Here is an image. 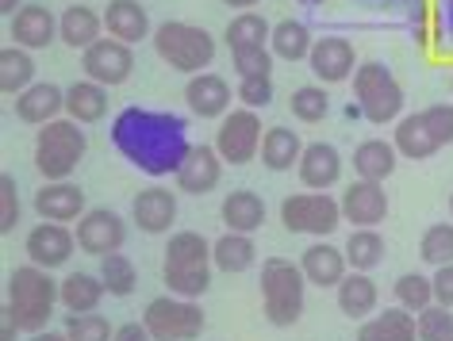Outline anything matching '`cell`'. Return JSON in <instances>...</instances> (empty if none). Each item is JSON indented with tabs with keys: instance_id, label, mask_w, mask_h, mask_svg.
<instances>
[{
	"instance_id": "7dc6e473",
	"label": "cell",
	"mask_w": 453,
	"mask_h": 341,
	"mask_svg": "<svg viewBox=\"0 0 453 341\" xmlns=\"http://www.w3.org/2000/svg\"><path fill=\"white\" fill-rule=\"evenodd\" d=\"M19 226V188L12 173H0V234H12Z\"/></svg>"
},
{
	"instance_id": "8d00e7d4",
	"label": "cell",
	"mask_w": 453,
	"mask_h": 341,
	"mask_svg": "<svg viewBox=\"0 0 453 341\" xmlns=\"http://www.w3.org/2000/svg\"><path fill=\"white\" fill-rule=\"evenodd\" d=\"M269 35H273V27H269V19L265 16H257V12H239L226 24L223 31V39H226V47L234 50H257V47H265Z\"/></svg>"
},
{
	"instance_id": "816d5d0a",
	"label": "cell",
	"mask_w": 453,
	"mask_h": 341,
	"mask_svg": "<svg viewBox=\"0 0 453 341\" xmlns=\"http://www.w3.org/2000/svg\"><path fill=\"white\" fill-rule=\"evenodd\" d=\"M19 334H24V330H19V322H16V318L0 311V341H16Z\"/></svg>"
},
{
	"instance_id": "ab89813d",
	"label": "cell",
	"mask_w": 453,
	"mask_h": 341,
	"mask_svg": "<svg viewBox=\"0 0 453 341\" xmlns=\"http://www.w3.org/2000/svg\"><path fill=\"white\" fill-rule=\"evenodd\" d=\"M392 295H395V307L418 314L434 303V280H430L426 272H403V277L392 284Z\"/></svg>"
},
{
	"instance_id": "603a6c76",
	"label": "cell",
	"mask_w": 453,
	"mask_h": 341,
	"mask_svg": "<svg viewBox=\"0 0 453 341\" xmlns=\"http://www.w3.org/2000/svg\"><path fill=\"white\" fill-rule=\"evenodd\" d=\"M185 108L196 119H223L226 108H231V85H226V77L211 73V70L188 77V85H185Z\"/></svg>"
},
{
	"instance_id": "d590c367",
	"label": "cell",
	"mask_w": 453,
	"mask_h": 341,
	"mask_svg": "<svg viewBox=\"0 0 453 341\" xmlns=\"http://www.w3.org/2000/svg\"><path fill=\"white\" fill-rule=\"evenodd\" d=\"M346 261L354 272H372L384 261V234L377 226H357L354 234H346Z\"/></svg>"
},
{
	"instance_id": "f5cc1de1",
	"label": "cell",
	"mask_w": 453,
	"mask_h": 341,
	"mask_svg": "<svg viewBox=\"0 0 453 341\" xmlns=\"http://www.w3.org/2000/svg\"><path fill=\"white\" fill-rule=\"evenodd\" d=\"M226 8H234V12H254V4H262V0H223Z\"/></svg>"
},
{
	"instance_id": "f1b7e54d",
	"label": "cell",
	"mask_w": 453,
	"mask_h": 341,
	"mask_svg": "<svg viewBox=\"0 0 453 341\" xmlns=\"http://www.w3.org/2000/svg\"><path fill=\"white\" fill-rule=\"evenodd\" d=\"M395 162H400V150H395V142H384V139L357 142L354 157H349L357 180H377V185H384V180L395 173Z\"/></svg>"
},
{
	"instance_id": "83f0119b",
	"label": "cell",
	"mask_w": 453,
	"mask_h": 341,
	"mask_svg": "<svg viewBox=\"0 0 453 341\" xmlns=\"http://www.w3.org/2000/svg\"><path fill=\"white\" fill-rule=\"evenodd\" d=\"M357 341H418V322L403 307H388L357 322Z\"/></svg>"
},
{
	"instance_id": "bcb514c9",
	"label": "cell",
	"mask_w": 453,
	"mask_h": 341,
	"mask_svg": "<svg viewBox=\"0 0 453 341\" xmlns=\"http://www.w3.org/2000/svg\"><path fill=\"white\" fill-rule=\"evenodd\" d=\"M231 62H234V73H239V81H246V77H273V50H265V47H257V50H234Z\"/></svg>"
},
{
	"instance_id": "d6986e66",
	"label": "cell",
	"mask_w": 453,
	"mask_h": 341,
	"mask_svg": "<svg viewBox=\"0 0 453 341\" xmlns=\"http://www.w3.org/2000/svg\"><path fill=\"white\" fill-rule=\"evenodd\" d=\"M12 116L19 123H31V127H47V123L65 116V88H58L54 81H35L16 96Z\"/></svg>"
},
{
	"instance_id": "f907efd6",
	"label": "cell",
	"mask_w": 453,
	"mask_h": 341,
	"mask_svg": "<svg viewBox=\"0 0 453 341\" xmlns=\"http://www.w3.org/2000/svg\"><path fill=\"white\" fill-rule=\"evenodd\" d=\"M111 341H154L150 330H146V322H123L116 326V337Z\"/></svg>"
},
{
	"instance_id": "d4e9b609",
	"label": "cell",
	"mask_w": 453,
	"mask_h": 341,
	"mask_svg": "<svg viewBox=\"0 0 453 341\" xmlns=\"http://www.w3.org/2000/svg\"><path fill=\"white\" fill-rule=\"evenodd\" d=\"M104 35H108L104 31V12H96V8H88V4H70L58 16V39L65 42V47L81 50V54Z\"/></svg>"
},
{
	"instance_id": "60d3db41",
	"label": "cell",
	"mask_w": 453,
	"mask_h": 341,
	"mask_svg": "<svg viewBox=\"0 0 453 341\" xmlns=\"http://www.w3.org/2000/svg\"><path fill=\"white\" fill-rule=\"evenodd\" d=\"M100 280H104L108 295L123 299V295H134V288H139V269H134L131 257L108 254V257H100Z\"/></svg>"
},
{
	"instance_id": "8fae6325",
	"label": "cell",
	"mask_w": 453,
	"mask_h": 341,
	"mask_svg": "<svg viewBox=\"0 0 453 341\" xmlns=\"http://www.w3.org/2000/svg\"><path fill=\"white\" fill-rule=\"evenodd\" d=\"M73 231H77V249L88 254V257L119 254L123 242H127V223H123V215H116L111 208L85 211L81 223H77Z\"/></svg>"
},
{
	"instance_id": "d6a6232c",
	"label": "cell",
	"mask_w": 453,
	"mask_h": 341,
	"mask_svg": "<svg viewBox=\"0 0 453 341\" xmlns=\"http://www.w3.org/2000/svg\"><path fill=\"white\" fill-rule=\"evenodd\" d=\"M211 261H215V269L219 272H246L257 261V246H254V238L250 234H234V231H226L219 234L211 242Z\"/></svg>"
},
{
	"instance_id": "74e56055",
	"label": "cell",
	"mask_w": 453,
	"mask_h": 341,
	"mask_svg": "<svg viewBox=\"0 0 453 341\" xmlns=\"http://www.w3.org/2000/svg\"><path fill=\"white\" fill-rule=\"evenodd\" d=\"M165 265H215V261H211V242L203 234H196V231L169 234Z\"/></svg>"
},
{
	"instance_id": "e575fe53",
	"label": "cell",
	"mask_w": 453,
	"mask_h": 341,
	"mask_svg": "<svg viewBox=\"0 0 453 341\" xmlns=\"http://www.w3.org/2000/svg\"><path fill=\"white\" fill-rule=\"evenodd\" d=\"M311 47H315V39L303 19H280L273 27V35H269V50L280 62H308Z\"/></svg>"
},
{
	"instance_id": "2e32d148",
	"label": "cell",
	"mask_w": 453,
	"mask_h": 341,
	"mask_svg": "<svg viewBox=\"0 0 453 341\" xmlns=\"http://www.w3.org/2000/svg\"><path fill=\"white\" fill-rule=\"evenodd\" d=\"M85 188L81 185H73V180H47L39 192H35V200H31V208L39 211V219H47V223H81V215L88 211L85 208Z\"/></svg>"
},
{
	"instance_id": "ba28073f",
	"label": "cell",
	"mask_w": 453,
	"mask_h": 341,
	"mask_svg": "<svg viewBox=\"0 0 453 341\" xmlns=\"http://www.w3.org/2000/svg\"><path fill=\"white\" fill-rule=\"evenodd\" d=\"M142 322L154 341H196L203 334V307L185 295H157L146 303Z\"/></svg>"
},
{
	"instance_id": "91938a15",
	"label": "cell",
	"mask_w": 453,
	"mask_h": 341,
	"mask_svg": "<svg viewBox=\"0 0 453 341\" xmlns=\"http://www.w3.org/2000/svg\"><path fill=\"white\" fill-rule=\"evenodd\" d=\"M449 341H453V334H449Z\"/></svg>"
},
{
	"instance_id": "db71d44e",
	"label": "cell",
	"mask_w": 453,
	"mask_h": 341,
	"mask_svg": "<svg viewBox=\"0 0 453 341\" xmlns=\"http://www.w3.org/2000/svg\"><path fill=\"white\" fill-rule=\"evenodd\" d=\"M19 8H24L19 0H0V16H4V19H12V16L19 12Z\"/></svg>"
},
{
	"instance_id": "5b68a950",
	"label": "cell",
	"mask_w": 453,
	"mask_h": 341,
	"mask_svg": "<svg viewBox=\"0 0 453 341\" xmlns=\"http://www.w3.org/2000/svg\"><path fill=\"white\" fill-rule=\"evenodd\" d=\"M85 154H88L85 127L73 123L70 116L47 123L35 134V169L47 180H70L77 173V165L85 162Z\"/></svg>"
},
{
	"instance_id": "277c9868",
	"label": "cell",
	"mask_w": 453,
	"mask_h": 341,
	"mask_svg": "<svg viewBox=\"0 0 453 341\" xmlns=\"http://www.w3.org/2000/svg\"><path fill=\"white\" fill-rule=\"evenodd\" d=\"M154 54L162 58L169 70L177 73H208V65L215 62V35L203 31L196 24H185V19H165V24L154 27Z\"/></svg>"
},
{
	"instance_id": "ffe728a7",
	"label": "cell",
	"mask_w": 453,
	"mask_h": 341,
	"mask_svg": "<svg viewBox=\"0 0 453 341\" xmlns=\"http://www.w3.org/2000/svg\"><path fill=\"white\" fill-rule=\"evenodd\" d=\"M8 31H12L16 47H24V50H47L50 42L58 39V16H54L47 4H24L12 19H8Z\"/></svg>"
},
{
	"instance_id": "f35d334b",
	"label": "cell",
	"mask_w": 453,
	"mask_h": 341,
	"mask_svg": "<svg viewBox=\"0 0 453 341\" xmlns=\"http://www.w3.org/2000/svg\"><path fill=\"white\" fill-rule=\"evenodd\" d=\"M211 269L215 265H162V280L173 295H185V299H200L211 284Z\"/></svg>"
},
{
	"instance_id": "6da1fadb",
	"label": "cell",
	"mask_w": 453,
	"mask_h": 341,
	"mask_svg": "<svg viewBox=\"0 0 453 341\" xmlns=\"http://www.w3.org/2000/svg\"><path fill=\"white\" fill-rule=\"evenodd\" d=\"M111 146L134 169H142L146 177L177 173V165L192 150L185 119L169 116V111H150V108H123L111 119Z\"/></svg>"
},
{
	"instance_id": "6f0895ef",
	"label": "cell",
	"mask_w": 453,
	"mask_h": 341,
	"mask_svg": "<svg viewBox=\"0 0 453 341\" xmlns=\"http://www.w3.org/2000/svg\"><path fill=\"white\" fill-rule=\"evenodd\" d=\"M449 219H453V192H449Z\"/></svg>"
},
{
	"instance_id": "680465c9",
	"label": "cell",
	"mask_w": 453,
	"mask_h": 341,
	"mask_svg": "<svg viewBox=\"0 0 453 341\" xmlns=\"http://www.w3.org/2000/svg\"><path fill=\"white\" fill-rule=\"evenodd\" d=\"M449 93H453V73H449Z\"/></svg>"
},
{
	"instance_id": "c3c4849f",
	"label": "cell",
	"mask_w": 453,
	"mask_h": 341,
	"mask_svg": "<svg viewBox=\"0 0 453 341\" xmlns=\"http://www.w3.org/2000/svg\"><path fill=\"white\" fill-rule=\"evenodd\" d=\"M239 104L242 108H269L273 104V77H246V81H239Z\"/></svg>"
},
{
	"instance_id": "52a82bcc",
	"label": "cell",
	"mask_w": 453,
	"mask_h": 341,
	"mask_svg": "<svg viewBox=\"0 0 453 341\" xmlns=\"http://www.w3.org/2000/svg\"><path fill=\"white\" fill-rule=\"evenodd\" d=\"M354 88V104L369 123H400L403 119V85L395 81V73L384 62L369 58L357 65V73L349 77Z\"/></svg>"
},
{
	"instance_id": "681fc988",
	"label": "cell",
	"mask_w": 453,
	"mask_h": 341,
	"mask_svg": "<svg viewBox=\"0 0 453 341\" xmlns=\"http://www.w3.org/2000/svg\"><path fill=\"white\" fill-rule=\"evenodd\" d=\"M430 280H434V303L453 307V265L434 269V272H430Z\"/></svg>"
},
{
	"instance_id": "3957f363",
	"label": "cell",
	"mask_w": 453,
	"mask_h": 341,
	"mask_svg": "<svg viewBox=\"0 0 453 341\" xmlns=\"http://www.w3.org/2000/svg\"><path fill=\"white\" fill-rule=\"evenodd\" d=\"M262 311L269 318V326H296L308 303V277L296 261L288 257H269L262 265Z\"/></svg>"
},
{
	"instance_id": "4fadbf2b",
	"label": "cell",
	"mask_w": 453,
	"mask_h": 341,
	"mask_svg": "<svg viewBox=\"0 0 453 341\" xmlns=\"http://www.w3.org/2000/svg\"><path fill=\"white\" fill-rule=\"evenodd\" d=\"M73 249H77V231H70L65 223L42 219L39 226H31V234H27V257H31V265H39V269L54 272V269L70 265Z\"/></svg>"
},
{
	"instance_id": "4316f807",
	"label": "cell",
	"mask_w": 453,
	"mask_h": 341,
	"mask_svg": "<svg viewBox=\"0 0 453 341\" xmlns=\"http://www.w3.org/2000/svg\"><path fill=\"white\" fill-rule=\"evenodd\" d=\"M338 295V311L346 318H354V322H365V318L377 314V303H380V288L377 280L369 277V272H349V277L334 288Z\"/></svg>"
},
{
	"instance_id": "484cf974",
	"label": "cell",
	"mask_w": 453,
	"mask_h": 341,
	"mask_svg": "<svg viewBox=\"0 0 453 341\" xmlns=\"http://www.w3.org/2000/svg\"><path fill=\"white\" fill-rule=\"evenodd\" d=\"M219 219L226 231H234V234H254L265 226V200L250 188H234V192H226L219 203Z\"/></svg>"
},
{
	"instance_id": "11a10c76",
	"label": "cell",
	"mask_w": 453,
	"mask_h": 341,
	"mask_svg": "<svg viewBox=\"0 0 453 341\" xmlns=\"http://www.w3.org/2000/svg\"><path fill=\"white\" fill-rule=\"evenodd\" d=\"M27 341H70L65 334H54V330H42V334H31Z\"/></svg>"
},
{
	"instance_id": "cb8c5ba5",
	"label": "cell",
	"mask_w": 453,
	"mask_h": 341,
	"mask_svg": "<svg viewBox=\"0 0 453 341\" xmlns=\"http://www.w3.org/2000/svg\"><path fill=\"white\" fill-rule=\"evenodd\" d=\"M104 31L111 39L127 42V47H134V42H142L146 35H154V24H150V12L139 4V0H108L104 8Z\"/></svg>"
},
{
	"instance_id": "9f6ffc18",
	"label": "cell",
	"mask_w": 453,
	"mask_h": 341,
	"mask_svg": "<svg viewBox=\"0 0 453 341\" xmlns=\"http://www.w3.org/2000/svg\"><path fill=\"white\" fill-rule=\"evenodd\" d=\"M296 4H300V8H319L323 0H296Z\"/></svg>"
},
{
	"instance_id": "7bdbcfd3",
	"label": "cell",
	"mask_w": 453,
	"mask_h": 341,
	"mask_svg": "<svg viewBox=\"0 0 453 341\" xmlns=\"http://www.w3.org/2000/svg\"><path fill=\"white\" fill-rule=\"evenodd\" d=\"M288 108L300 123H323L326 111H331V93H326L323 85H300L296 93H292Z\"/></svg>"
},
{
	"instance_id": "5bb4252c",
	"label": "cell",
	"mask_w": 453,
	"mask_h": 341,
	"mask_svg": "<svg viewBox=\"0 0 453 341\" xmlns=\"http://www.w3.org/2000/svg\"><path fill=\"white\" fill-rule=\"evenodd\" d=\"M223 157L215 146H196L192 142V150L185 154V162L177 165V188L185 192V196H208V192L219 188V180H223Z\"/></svg>"
},
{
	"instance_id": "836d02e7",
	"label": "cell",
	"mask_w": 453,
	"mask_h": 341,
	"mask_svg": "<svg viewBox=\"0 0 453 341\" xmlns=\"http://www.w3.org/2000/svg\"><path fill=\"white\" fill-rule=\"evenodd\" d=\"M31 85H35V58H31V50L8 42V47L0 50V93L19 96Z\"/></svg>"
},
{
	"instance_id": "b9f144b4",
	"label": "cell",
	"mask_w": 453,
	"mask_h": 341,
	"mask_svg": "<svg viewBox=\"0 0 453 341\" xmlns=\"http://www.w3.org/2000/svg\"><path fill=\"white\" fill-rule=\"evenodd\" d=\"M418 257L423 265H453V223H434L426 226V234L418 238Z\"/></svg>"
},
{
	"instance_id": "30bf717a",
	"label": "cell",
	"mask_w": 453,
	"mask_h": 341,
	"mask_svg": "<svg viewBox=\"0 0 453 341\" xmlns=\"http://www.w3.org/2000/svg\"><path fill=\"white\" fill-rule=\"evenodd\" d=\"M262 139L265 127L257 119V111L242 108V111H226L219 119V131H215V150L226 165H250L257 154H262Z\"/></svg>"
},
{
	"instance_id": "ac0fdd59",
	"label": "cell",
	"mask_w": 453,
	"mask_h": 341,
	"mask_svg": "<svg viewBox=\"0 0 453 341\" xmlns=\"http://www.w3.org/2000/svg\"><path fill=\"white\" fill-rule=\"evenodd\" d=\"M177 196L169 188L162 185H150V188H142L139 196L131 200V223L139 226L142 234H165V231H173V223H177Z\"/></svg>"
},
{
	"instance_id": "9a60e30c",
	"label": "cell",
	"mask_w": 453,
	"mask_h": 341,
	"mask_svg": "<svg viewBox=\"0 0 453 341\" xmlns=\"http://www.w3.org/2000/svg\"><path fill=\"white\" fill-rule=\"evenodd\" d=\"M308 65L315 73V81H326V85H338V81H349L357 73V50L354 42L342 39V35H323L315 39V47L308 54Z\"/></svg>"
},
{
	"instance_id": "f6af8a7d",
	"label": "cell",
	"mask_w": 453,
	"mask_h": 341,
	"mask_svg": "<svg viewBox=\"0 0 453 341\" xmlns=\"http://www.w3.org/2000/svg\"><path fill=\"white\" fill-rule=\"evenodd\" d=\"M415 322H418V341H449V334H453V307L430 303L426 311L415 314Z\"/></svg>"
},
{
	"instance_id": "7402d4cb",
	"label": "cell",
	"mask_w": 453,
	"mask_h": 341,
	"mask_svg": "<svg viewBox=\"0 0 453 341\" xmlns=\"http://www.w3.org/2000/svg\"><path fill=\"white\" fill-rule=\"evenodd\" d=\"M296 177L303 180L308 192H331L342 177V154L334 142H311L303 146V157L296 165Z\"/></svg>"
},
{
	"instance_id": "7c38bea8",
	"label": "cell",
	"mask_w": 453,
	"mask_h": 341,
	"mask_svg": "<svg viewBox=\"0 0 453 341\" xmlns=\"http://www.w3.org/2000/svg\"><path fill=\"white\" fill-rule=\"evenodd\" d=\"M81 70H85L88 81H96L104 88H116L134 73V50L127 47V42L104 35L81 54Z\"/></svg>"
},
{
	"instance_id": "4dcf8cb0",
	"label": "cell",
	"mask_w": 453,
	"mask_h": 341,
	"mask_svg": "<svg viewBox=\"0 0 453 341\" xmlns=\"http://www.w3.org/2000/svg\"><path fill=\"white\" fill-rule=\"evenodd\" d=\"M65 116L73 123H81V127H93L108 116V88L96 85V81H73L65 88Z\"/></svg>"
},
{
	"instance_id": "7a4b0ae2",
	"label": "cell",
	"mask_w": 453,
	"mask_h": 341,
	"mask_svg": "<svg viewBox=\"0 0 453 341\" xmlns=\"http://www.w3.org/2000/svg\"><path fill=\"white\" fill-rule=\"evenodd\" d=\"M58 303H62V280H54L50 269L19 265L8 272L4 314H12L24 334H42L50 326V314Z\"/></svg>"
},
{
	"instance_id": "e0dca14e",
	"label": "cell",
	"mask_w": 453,
	"mask_h": 341,
	"mask_svg": "<svg viewBox=\"0 0 453 341\" xmlns=\"http://www.w3.org/2000/svg\"><path fill=\"white\" fill-rule=\"evenodd\" d=\"M338 203H342V219L354 226H380L384 219H388V192H384V185H377V180H354L342 196H338Z\"/></svg>"
},
{
	"instance_id": "f546056e",
	"label": "cell",
	"mask_w": 453,
	"mask_h": 341,
	"mask_svg": "<svg viewBox=\"0 0 453 341\" xmlns=\"http://www.w3.org/2000/svg\"><path fill=\"white\" fill-rule=\"evenodd\" d=\"M303 157V139L292 127H265V139H262V154H257V162H262L269 173H288V169H296Z\"/></svg>"
},
{
	"instance_id": "8992f818",
	"label": "cell",
	"mask_w": 453,
	"mask_h": 341,
	"mask_svg": "<svg viewBox=\"0 0 453 341\" xmlns=\"http://www.w3.org/2000/svg\"><path fill=\"white\" fill-rule=\"evenodd\" d=\"M392 142L400 157H411V162H426L438 150H446L453 146V104H430L403 116L392 131Z\"/></svg>"
},
{
	"instance_id": "9c48e42d",
	"label": "cell",
	"mask_w": 453,
	"mask_h": 341,
	"mask_svg": "<svg viewBox=\"0 0 453 341\" xmlns=\"http://www.w3.org/2000/svg\"><path fill=\"white\" fill-rule=\"evenodd\" d=\"M280 223L288 234H308V238H331L342 223V203L331 192H292L280 203Z\"/></svg>"
},
{
	"instance_id": "44dd1931",
	"label": "cell",
	"mask_w": 453,
	"mask_h": 341,
	"mask_svg": "<svg viewBox=\"0 0 453 341\" xmlns=\"http://www.w3.org/2000/svg\"><path fill=\"white\" fill-rule=\"evenodd\" d=\"M300 269H303V277H308V284H315V288H338V284L354 272L349 261H346V249L331 246L326 238H319V242H311L308 249H303Z\"/></svg>"
},
{
	"instance_id": "1f68e13d",
	"label": "cell",
	"mask_w": 453,
	"mask_h": 341,
	"mask_svg": "<svg viewBox=\"0 0 453 341\" xmlns=\"http://www.w3.org/2000/svg\"><path fill=\"white\" fill-rule=\"evenodd\" d=\"M104 280H100V272H70V277L62 280V307L70 314H93L100 303H104Z\"/></svg>"
},
{
	"instance_id": "ee69618b",
	"label": "cell",
	"mask_w": 453,
	"mask_h": 341,
	"mask_svg": "<svg viewBox=\"0 0 453 341\" xmlns=\"http://www.w3.org/2000/svg\"><path fill=\"white\" fill-rule=\"evenodd\" d=\"M70 341H111L116 337V330H111V322L104 314H70L65 318V330H62Z\"/></svg>"
}]
</instances>
